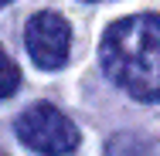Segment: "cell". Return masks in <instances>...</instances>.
I'll list each match as a JSON object with an SVG mask.
<instances>
[{"label": "cell", "mask_w": 160, "mask_h": 156, "mask_svg": "<svg viewBox=\"0 0 160 156\" xmlns=\"http://www.w3.org/2000/svg\"><path fill=\"white\" fill-rule=\"evenodd\" d=\"M106 156H150V149H147V143H140V139H133L126 132H119V136L109 139Z\"/></svg>", "instance_id": "5b68a950"}, {"label": "cell", "mask_w": 160, "mask_h": 156, "mask_svg": "<svg viewBox=\"0 0 160 156\" xmlns=\"http://www.w3.org/2000/svg\"><path fill=\"white\" fill-rule=\"evenodd\" d=\"M3 3H10V0H0V7H3Z\"/></svg>", "instance_id": "8992f818"}, {"label": "cell", "mask_w": 160, "mask_h": 156, "mask_svg": "<svg viewBox=\"0 0 160 156\" xmlns=\"http://www.w3.org/2000/svg\"><path fill=\"white\" fill-rule=\"evenodd\" d=\"M24 41H28V54L38 68L44 71H58L68 61V51H72V27L62 14L55 10H41L28 21V31H24Z\"/></svg>", "instance_id": "3957f363"}, {"label": "cell", "mask_w": 160, "mask_h": 156, "mask_svg": "<svg viewBox=\"0 0 160 156\" xmlns=\"http://www.w3.org/2000/svg\"><path fill=\"white\" fill-rule=\"evenodd\" d=\"M17 139L41 156H72L78 149V129L65 116L62 109L38 102L31 109H24L14 122Z\"/></svg>", "instance_id": "7a4b0ae2"}, {"label": "cell", "mask_w": 160, "mask_h": 156, "mask_svg": "<svg viewBox=\"0 0 160 156\" xmlns=\"http://www.w3.org/2000/svg\"><path fill=\"white\" fill-rule=\"evenodd\" d=\"M102 71L136 102H160V14L109 24L99 44Z\"/></svg>", "instance_id": "6da1fadb"}, {"label": "cell", "mask_w": 160, "mask_h": 156, "mask_svg": "<svg viewBox=\"0 0 160 156\" xmlns=\"http://www.w3.org/2000/svg\"><path fill=\"white\" fill-rule=\"evenodd\" d=\"M0 156H7V153H3V149H0Z\"/></svg>", "instance_id": "52a82bcc"}, {"label": "cell", "mask_w": 160, "mask_h": 156, "mask_svg": "<svg viewBox=\"0 0 160 156\" xmlns=\"http://www.w3.org/2000/svg\"><path fill=\"white\" fill-rule=\"evenodd\" d=\"M21 88V68L14 64V58L3 51V44H0V102L3 98H10V95Z\"/></svg>", "instance_id": "277c9868"}]
</instances>
